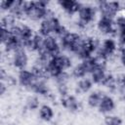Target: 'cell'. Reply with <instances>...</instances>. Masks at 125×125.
Instances as JSON below:
<instances>
[{"label":"cell","instance_id":"cell-1","mask_svg":"<svg viewBox=\"0 0 125 125\" xmlns=\"http://www.w3.org/2000/svg\"><path fill=\"white\" fill-rule=\"evenodd\" d=\"M47 2L44 1H24V14L29 19L37 21L45 19L48 14Z\"/></svg>","mask_w":125,"mask_h":125},{"label":"cell","instance_id":"cell-2","mask_svg":"<svg viewBox=\"0 0 125 125\" xmlns=\"http://www.w3.org/2000/svg\"><path fill=\"white\" fill-rule=\"evenodd\" d=\"M60 25L61 23L55 16L47 15L40 23V34L43 36H49L52 33H55Z\"/></svg>","mask_w":125,"mask_h":125},{"label":"cell","instance_id":"cell-3","mask_svg":"<svg viewBox=\"0 0 125 125\" xmlns=\"http://www.w3.org/2000/svg\"><path fill=\"white\" fill-rule=\"evenodd\" d=\"M96 10L92 6H84L82 5L80 10L78 11V17H79V25L81 27L86 26L89 22H91L95 19Z\"/></svg>","mask_w":125,"mask_h":125},{"label":"cell","instance_id":"cell-4","mask_svg":"<svg viewBox=\"0 0 125 125\" xmlns=\"http://www.w3.org/2000/svg\"><path fill=\"white\" fill-rule=\"evenodd\" d=\"M100 11L102 13L103 18L113 20L119 10V3L110 1V2H100Z\"/></svg>","mask_w":125,"mask_h":125},{"label":"cell","instance_id":"cell-5","mask_svg":"<svg viewBox=\"0 0 125 125\" xmlns=\"http://www.w3.org/2000/svg\"><path fill=\"white\" fill-rule=\"evenodd\" d=\"M13 62L17 68H19L21 70L24 69V67L27 64V55H26V52L24 51L23 47H21L14 52Z\"/></svg>","mask_w":125,"mask_h":125},{"label":"cell","instance_id":"cell-6","mask_svg":"<svg viewBox=\"0 0 125 125\" xmlns=\"http://www.w3.org/2000/svg\"><path fill=\"white\" fill-rule=\"evenodd\" d=\"M81 36L78 33L75 32H68L64 37H62L61 39V46L62 47V49L67 50L69 52H71V49L73 48V46L81 40Z\"/></svg>","mask_w":125,"mask_h":125},{"label":"cell","instance_id":"cell-7","mask_svg":"<svg viewBox=\"0 0 125 125\" xmlns=\"http://www.w3.org/2000/svg\"><path fill=\"white\" fill-rule=\"evenodd\" d=\"M60 47L61 45L59 44L58 40L53 36V35H49V36H45V51L52 55V56H57L60 54Z\"/></svg>","mask_w":125,"mask_h":125},{"label":"cell","instance_id":"cell-8","mask_svg":"<svg viewBox=\"0 0 125 125\" xmlns=\"http://www.w3.org/2000/svg\"><path fill=\"white\" fill-rule=\"evenodd\" d=\"M97 27H98V30L102 34H110V33H113L114 31H116V29L114 28L113 20L103 18V17L98 21Z\"/></svg>","mask_w":125,"mask_h":125},{"label":"cell","instance_id":"cell-9","mask_svg":"<svg viewBox=\"0 0 125 125\" xmlns=\"http://www.w3.org/2000/svg\"><path fill=\"white\" fill-rule=\"evenodd\" d=\"M37 80V78L33 75V73L29 70L26 69H22L20 71L19 73V82L21 86L23 87H28L31 88V86L35 83V81Z\"/></svg>","mask_w":125,"mask_h":125},{"label":"cell","instance_id":"cell-10","mask_svg":"<svg viewBox=\"0 0 125 125\" xmlns=\"http://www.w3.org/2000/svg\"><path fill=\"white\" fill-rule=\"evenodd\" d=\"M52 63L60 70V71H65V69L69 68L71 65V61L68 57H66L65 55H57L53 58L52 60Z\"/></svg>","mask_w":125,"mask_h":125},{"label":"cell","instance_id":"cell-11","mask_svg":"<svg viewBox=\"0 0 125 125\" xmlns=\"http://www.w3.org/2000/svg\"><path fill=\"white\" fill-rule=\"evenodd\" d=\"M60 6L64 10V12H66L69 15H72L74 13H78V11L81 8V4L77 1H73V0H62L59 2Z\"/></svg>","mask_w":125,"mask_h":125},{"label":"cell","instance_id":"cell-12","mask_svg":"<svg viewBox=\"0 0 125 125\" xmlns=\"http://www.w3.org/2000/svg\"><path fill=\"white\" fill-rule=\"evenodd\" d=\"M62 104L65 108H67L71 111H75L79 108V103H78L77 99L73 96H69V95L62 96Z\"/></svg>","mask_w":125,"mask_h":125},{"label":"cell","instance_id":"cell-13","mask_svg":"<svg viewBox=\"0 0 125 125\" xmlns=\"http://www.w3.org/2000/svg\"><path fill=\"white\" fill-rule=\"evenodd\" d=\"M114 107H115V104H114V101L112 100V98L104 95L103 100H102L101 104L99 105L100 111L103 113H107V112L112 111Z\"/></svg>","mask_w":125,"mask_h":125},{"label":"cell","instance_id":"cell-14","mask_svg":"<svg viewBox=\"0 0 125 125\" xmlns=\"http://www.w3.org/2000/svg\"><path fill=\"white\" fill-rule=\"evenodd\" d=\"M106 73L104 70V67H101V66H97L92 72H91V80L92 82L96 83V84H102L104 77H105Z\"/></svg>","mask_w":125,"mask_h":125},{"label":"cell","instance_id":"cell-15","mask_svg":"<svg viewBox=\"0 0 125 125\" xmlns=\"http://www.w3.org/2000/svg\"><path fill=\"white\" fill-rule=\"evenodd\" d=\"M104 95H103V93L101 92H93L89 95L88 97V104L91 106V107H99V105L101 104L102 103V100L104 98Z\"/></svg>","mask_w":125,"mask_h":125},{"label":"cell","instance_id":"cell-16","mask_svg":"<svg viewBox=\"0 0 125 125\" xmlns=\"http://www.w3.org/2000/svg\"><path fill=\"white\" fill-rule=\"evenodd\" d=\"M39 116L44 121H50L54 116L52 107L49 106L48 104H43L39 109Z\"/></svg>","mask_w":125,"mask_h":125},{"label":"cell","instance_id":"cell-17","mask_svg":"<svg viewBox=\"0 0 125 125\" xmlns=\"http://www.w3.org/2000/svg\"><path fill=\"white\" fill-rule=\"evenodd\" d=\"M77 87H78V89H79L80 92L86 93L92 87V80H90L89 78H81L79 80L78 84H77Z\"/></svg>","mask_w":125,"mask_h":125},{"label":"cell","instance_id":"cell-18","mask_svg":"<svg viewBox=\"0 0 125 125\" xmlns=\"http://www.w3.org/2000/svg\"><path fill=\"white\" fill-rule=\"evenodd\" d=\"M26 106L28 109L34 110L37 109L39 106V99L36 96H30L26 100Z\"/></svg>","mask_w":125,"mask_h":125},{"label":"cell","instance_id":"cell-19","mask_svg":"<svg viewBox=\"0 0 125 125\" xmlns=\"http://www.w3.org/2000/svg\"><path fill=\"white\" fill-rule=\"evenodd\" d=\"M87 74V71L85 70L84 66L82 65V63H79L77 64L73 70H72V75L75 77V78H84V76Z\"/></svg>","mask_w":125,"mask_h":125},{"label":"cell","instance_id":"cell-20","mask_svg":"<svg viewBox=\"0 0 125 125\" xmlns=\"http://www.w3.org/2000/svg\"><path fill=\"white\" fill-rule=\"evenodd\" d=\"M102 85H104V87H107L109 89H115L116 86H115V77L111 74H106Z\"/></svg>","mask_w":125,"mask_h":125},{"label":"cell","instance_id":"cell-21","mask_svg":"<svg viewBox=\"0 0 125 125\" xmlns=\"http://www.w3.org/2000/svg\"><path fill=\"white\" fill-rule=\"evenodd\" d=\"M115 86L118 90L123 92L125 90V74L119 73L115 77Z\"/></svg>","mask_w":125,"mask_h":125},{"label":"cell","instance_id":"cell-22","mask_svg":"<svg viewBox=\"0 0 125 125\" xmlns=\"http://www.w3.org/2000/svg\"><path fill=\"white\" fill-rule=\"evenodd\" d=\"M122 120L115 115H106L104 117V124L105 125H121Z\"/></svg>","mask_w":125,"mask_h":125},{"label":"cell","instance_id":"cell-23","mask_svg":"<svg viewBox=\"0 0 125 125\" xmlns=\"http://www.w3.org/2000/svg\"><path fill=\"white\" fill-rule=\"evenodd\" d=\"M56 80L58 82V85H62V84H66L69 80V75L65 72V71H62L57 77Z\"/></svg>","mask_w":125,"mask_h":125},{"label":"cell","instance_id":"cell-24","mask_svg":"<svg viewBox=\"0 0 125 125\" xmlns=\"http://www.w3.org/2000/svg\"><path fill=\"white\" fill-rule=\"evenodd\" d=\"M115 24L118 27V31L119 30H125V17L124 16L117 17V19L115 21Z\"/></svg>","mask_w":125,"mask_h":125},{"label":"cell","instance_id":"cell-25","mask_svg":"<svg viewBox=\"0 0 125 125\" xmlns=\"http://www.w3.org/2000/svg\"><path fill=\"white\" fill-rule=\"evenodd\" d=\"M2 82H4L8 87H10V86H15V85L17 84L16 78H15L14 76H12V75H7V76L2 80Z\"/></svg>","mask_w":125,"mask_h":125},{"label":"cell","instance_id":"cell-26","mask_svg":"<svg viewBox=\"0 0 125 125\" xmlns=\"http://www.w3.org/2000/svg\"><path fill=\"white\" fill-rule=\"evenodd\" d=\"M13 4H14V1H12V0H4V1H1V3H0V6H1V9L2 10H4V11H7V10H11V8H12V6H13Z\"/></svg>","mask_w":125,"mask_h":125},{"label":"cell","instance_id":"cell-27","mask_svg":"<svg viewBox=\"0 0 125 125\" xmlns=\"http://www.w3.org/2000/svg\"><path fill=\"white\" fill-rule=\"evenodd\" d=\"M119 39L120 42L125 45V30H119Z\"/></svg>","mask_w":125,"mask_h":125},{"label":"cell","instance_id":"cell-28","mask_svg":"<svg viewBox=\"0 0 125 125\" xmlns=\"http://www.w3.org/2000/svg\"><path fill=\"white\" fill-rule=\"evenodd\" d=\"M6 89H7V85L4 82H1L0 83V94L3 95L5 93V91H6Z\"/></svg>","mask_w":125,"mask_h":125},{"label":"cell","instance_id":"cell-29","mask_svg":"<svg viewBox=\"0 0 125 125\" xmlns=\"http://www.w3.org/2000/svg\"><path fill=\"white\" fill-rule=\"evenodd\" d=\"M121 62L123 63V65H125V52H123L121 55Z\"/></svg>","mask_w":125,"mask_h":125},{"label":"cell","instance_id":"cell-30","mask_svg":"<svg viewBox=\"0 0 125 125\" xmlns=\"http://www.w3.org/2000/svg\"><path fill=\"white\" fill-rule=\"evenodd\" d=\"M122 99H123V101L125 102V90L122 92Z\"/></svg>","mask_w":125,"mask_h":125},{"label":"cell","instance_id":"cell-31","mask_svg":"<svg viewBox=\"0 0 125 125\" xmlns=\"http://www.w3.org/2000/svg\"><path fill=\"white\" fill-rule=\"evenodd\" d=\"M10 125H14V124H10Z\"/></svg>","mask_w":125,"mask_h":125}]
</instances>
